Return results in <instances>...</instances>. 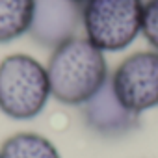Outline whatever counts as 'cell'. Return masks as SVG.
Returning a JSON list of instances; mask_svg holds the SVG:
<instances>
[{
  "instance_id": "obj_8",
  "label": "cell",
  "mask_w": 158,
  "mask_h": 158,
  "mask_svg": "<svg viewBox=\"0 0 158 158\" xmlns=\"http://www.w3.org/2000/svg\"><path fill=\"white\" fill-rule=\"evenodd\" d=\"M0 158H60L56 145L35 132H17L0 147Z\"/></svg>"
},
{
  "instance_id": "obj_7",
  "label": "cell",
  "mask_w": 158,
  "mask_h": 158,
  "mask_svg": "<svg viewBox=\"0 0 158 158\" xmlns=\"http://www.w3.org/2000/svg\"><path fill=\"white\" fill-rule=\"evenodd\" d=\"M35 0H0V43H10L30 32Z\"/></svg>"
},
{
  "instance_id": "obj_2",
  "label": "cell",
  "mask_w": 158,
  "mask_h": 158,
  "mask_svg": "<svg viewBox=\"0 0 158 158\" xmlns=\"http://www.w3.org/2000/svg\"><path fill=\"white\" fill-rule=\"evenodd\" d=\"M50 99L47 67L28 54L0 61V112L17 121L37 117Z\"/></svg>"
},
{
  "instance_id": "obj_6",
  "label": "cell",
  "mask_w": 158,
  "mask_h": 158,
  "mask_svg": "<svg viewBox=\"0 0 158 158\" xmlns=\"http://www.w3.org/2000/svg\"><path fill=\"white\" fill-rule=\"evenodd\" d=\"M82 115L86 125L104 138L125 136L139 125V115L128 112L117 101L110 78L88 102L82 104Z\"/></svg>"
},
{
  "instance_id": "obj_3",
  "label": "cell",
  "mask_w": 158,
  "mask_h": 158,
  "mask_svg": "<svg viewBox=\"0 0 158 158\" xmlns=\"http://www.w3.org/2000/svg\"><path fill=\"white\" fill-rule=\"evenodd\" d=\"M143 0H88L82 4L86 39L102 52H121L141 34Z\"/></svg>"
},
{
  "instance_id": "obj_1",
  "label": "cell",
  "mask_w": 158,
  "mask_h": 158,
  "mask_svg": "<svg viewBox=\"0 0 158 158\" xmlns=\"http://www.w3.org/2000/svg\"><path fill=\"white\" fill-rule=\"evenodd\" d=\"M47 74L50 97L67 106H82L110 78L104 52L76 35L52 50Z\"/></svg>"
},
{
  "instance_id": "obj_5",
  "label": "cell",
  "mask_w": 158,
  "mask_h": 158,
  "mask_svg": "<svg viewBox=\"0 0 158 158\" xmlns=\"http://www.w3.org/2000/svg\"><path fill=\"white\" fill-rule=\"evenodd\" d=\"M78 23H82V4L73 0H35V11L30 35L45 48H56L74 37Z\"/></svg>"
},
{
  "instance_id": "obj_10",
  "label": "cell",
  "mask_w": 158,
  "mask_h": 158,
  "mask_svg": "<svg viewBox=\"0 0 158 158\" xmlns=\"http://www.w3.org/2000/svg\"><path fill=\"white\" fill-rule=\"evenodd\" d=\"M73 2H76V4H84V2H88V0H73Z\"/></svg>"
},
{
  "instance_id": "obj_9",
  "label": "cell",
  "mask_w": 158,
  "mask_h": 158,
  "mask_svg": "<svg viewBox=\"0 0 158 158\" xmlns=\"http://www.w3.org/2000/svg\"><path fill=\"white\" fill-rule=\"evenodd\" d=\"M141 34L147 43L158 52V0H147L143 4Z\"/></svg>"
},
{
  "instance_id": "obj_4",
  "label": "cell",
  "mask_w": 158,
  "mask_h": 158,
  "mask_svg": "<svg viewBox=\"0 0 158 158\" xmlns=\"http://www.w3.org/2000/svg\"><path fill=\"white\" fill-rule=\"evenodd\" d=\"M117 101L132 114L158 106V52L139 50L125 58L110 76Z\"/></svg>"
}]
</instances>
